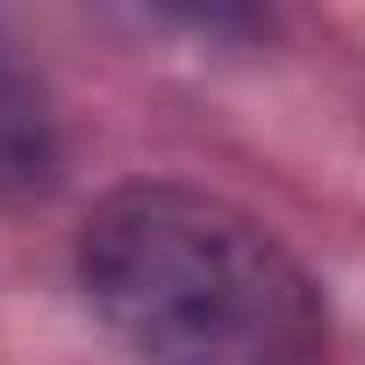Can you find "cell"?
<instances>
[{
	"label": "cell",
	"mask_w": 365,
	"mask_h": 365,
	"mask_svg": "<svg viewBox=\"0 0 365 365\" xmlns=\"http://www.w3.org/2000/svg\"><path fill=\"white\" fill-rule=\"evenodd\" d=\"M79 287L136 365H322L315 272L237 201L129 179L79 222Z\"/></svg>",
	"instance_id": "6da1fadb"
},
{
	"label": "cell",
	"mask_w": 365,
	"mask_h": 365,
	"mask_svg": "<svg viewBox=\"0 0 365 365\" xmlns=\"http://www.w3.org/2000/svg\"><path fill=\"white\" fill-rule=\"evenodd\" d=\"M65 179V122L29 65V51L0 22V208H36Z\"/></svg>",
	"instance_id": "7a4b0ae2"
}]
</instances>
